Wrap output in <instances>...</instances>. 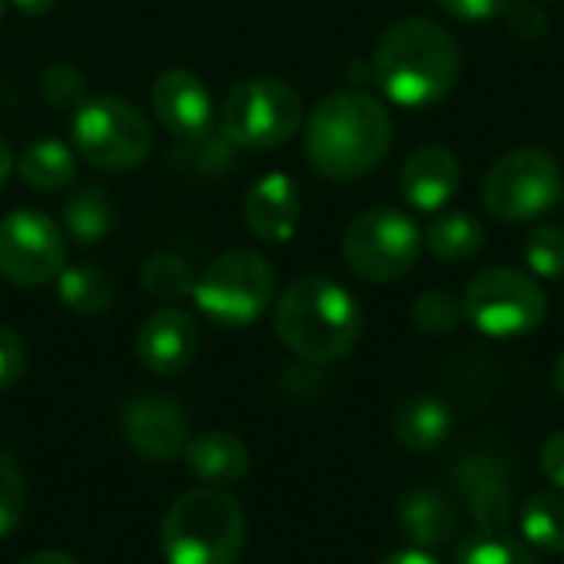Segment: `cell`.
I'll use <instances>...</instances> for the list:
<instances>
[{
  "mask_svg": "<svg viewBox=\"0 0 564 564\" xmlns=\"http://www.w3.org/2000/svg\"><path fill=\"white\" fill-rule=\"evenodd\" d=\"M393 142L387 106L364 89L324 96L304 122V152L317 175L350 182L373 172Z\"/></svg>",
  "mask_w": 564,
  "mask_h": 564,
  "instance_id": "6da1fadb",
  "label": "cell"
},
{
  "mask_svg": "<svg viewBox=\"0 0 564 564\" xmlns=\"http://www.w3.org/2000/svg\"><path fill=\"white\" fill-rule=\"evenodd\" d=\"M370 69L390 102L403 109H426L453 93L463 53L456 36L436 20L406 17L377 40Z\"/></svg>",
  "mask_w": 564,
  "mask_h": 564,
  "instance_id": "7a4b0ae2",
  "label": "cell"
},
{
  "mask_svg": "<svg viewBox=\"0 0 564 564\" xmlns=\"http://www.w3.org/2000/svg\"><path fill=\"white\" fill-rule=\"evenodd\" d=\"M360 307L347 288L327 278H297L274 307V334L281 344L311 360V364H334L347 357L360 340Z\"/></svg>",
  "mask_w": 564,
  "mask_h": 564,
  "instance_id": "3957f363",
  "label": "cell"
},
{
  "mask_svg": "<svg viewBox=\"0 0 564 564\" xmlns=\"http://www.w3.org/2000/svg\"><path fill=\"white\" fill-rule=\"evenodd\" d=\"M159 545L169 564H235L245 549V509L225 489H192L165 512Z\"/></svg>",
  "mask_w": 564,
  "mask_h": 564,
  "instance_id": "277c9868",
  "label": "cell"
},
{
  "mask_svg": "<svg viewBox=\"0 0 564 564\" xmlns=\"http://www.w3.org/2000/svg\"><path fill=\"white\" fill-rule=\"evenodd\" d=\"M274 264L261 251L228 248L212 258L195 278L192 297L208 321L221 327H248L268 311V304L274 301Z\"/></svg>",
  "mask_w": 564,
  "mask_h": 564,
  "instance_id": "5b68a950",
  "label": "cell"
},
{
  "mask_svg": "<svg viewBox=\"0 0 564 564\" xmlns=\"http://www.w3.org/2000/svg\"><path fill=\"white\" fill-rule=\"evenodd\" d=\"M73 152L93 169L129 172L139 169L152 152L149 119L119 96H93L73 109L69 119Z\"/></svg>",
  "mask_w": 564,
  "mask_h": 564,
  "instance_id": "8992f818",
  "label": "cell"
},
{
  "mask_svg": "<svg viewBox=\"0 0 564 564\" xmlns=\"http://www.w3.org/2000/svg\"><path fill=\"white\" fill-rule=\"evenodd\" d=\"M304 102L297 89L274 76H254L231 86L221 106V135L251 152L278 149L301 132Z\"/></svg>",
  "mask_w": 564,
  "mask_h": 564,
  "instance_id": "52a82bcc",
  "label": "cell"
},
{
  "mask_svg": "<svg viewBox=\"0 0 564 564\" xmlns=\"http://www.w3.org/2000/svg\"><path fill=\"white\" fill-rule=\"evenodd\" d=\"M564 195L558 159L542 149H512L499 155L482 178V202L492 218L522 225L552 212Z\"/></svg>",
  "mask_w": 564,
  "mask_h": 564,
  "instance_id": "ba28073f",
  "label": "cell"
},
{
  "mask_svg": "<svg viewBox=\"0 0 564 564\" xmlns=\"http://www.w3.org/2000/svg\"><path fill=\"white\" fill-rule=\"evenodd\" d=\"M423 231L400 208H370L357 215L344 231V258L350 271L370 284H390L406 278L420 264Z\"/></svg>",
  "mask_w": 564,
  "mask_h": 564,
  "instance_id": "9c48e42d",
  "label": "cell"
},
{
  "mask_svg": "<svg viewBox=\"0 0 564 564\" xmlns=\"http://www.w3.org/2000/svg\"><path fill=\"white\" fill-rule=\"evenodd\" d=\"M463 311L479 334L506 340L542 327L549 301L532 274L519 268H486L469 281Z\"/></svg>",
  "mask_w": 564,
  "mask_h": 564,
  "instance_id": "30bf717a",
  "label": "cell"
},
{
  "mask_svg": "<svg viewBox=\"0 0 564 564\" xmlns=\"http://www.w3.org/2000/svg\"><path fill=\"white\" fill-rule=\"evenodd\" d=\"M66 264V245L53 218L13 208L0 218V278L13 288H43Z\"/></svg>",
  "mask_w": 564,
  "mask_h": 564,
  "instance_id": "8fae6325",
  "label": "cell"
},
{
  "mask_svg": "<svg viewBox=\"0 0 564 564\" xmlns=\"http://www.w3.org/2000/svg\"><path fill=\"white\" fill-rule=\"evenodd\" d=\"M122 436L145 463H172L192 440L188 416L182 413L178 400L162 393H142L122 406Z\"/></svg>",
  "mask_w": 564,
  "mask_h": 564,
  "instance_id": "7c38bea8",
  "label": "cell"
},
{
  "mask_svg": "<svg viewBox=\"0 0 564 564\" xmlns=\"http://www.w3.org/2000/svg\"><path fill=\"white\" fill-rule=\"evenodd\" d=\"M152 112L175 139L215 132V99L188 69H165L152 83Z\"/></svg>",
  "mask_w": 564,
  "mask_h": 564,
  "instance_id": "4fadbf2b",
  "label": "cell"
},
{
  "mask_svg": "<svg viewBox=\"0 0 564 564\" xmlns=\"http://www.w3.org/2000/svg\"><path fill=\"white\" fill-rule=\"evenodd\" d=\"M198 354V327L178 307H162L145 317L135 334V357L149 373H182Z\"/></svg>",
  "mask_w": 564,
  "mask_h": 564,
  "instance_id": "5bb4252c",
  "label": "cell"
},
{
  "mask_svg": "<svg viewBox=\"0 0 564 564\" xmlns=\"http://www.w3.org/2000/svg\"><path fill=\"white\" fill-rule=\"evenodd\" d=\"M459 185L463 169L446 145H420L400 169V195L413 212H443Z\"/></svg>",
  "mask_w": 564,
  "mask_h": 564,
  "instance_id": "9a60e30c",
  "label": "cell"
},
{
  "mask_svg": "<svg viewBox=\"0 0 564 564\" xmlns=\"http://www.w3.org/2000/svg\"><path fill=\"white\" fill-rule=\"evenodd\" d=\"M245 221L264 245H288L301 225V192L284 172L261 175L245 192Z\"/></svg>",
  "mask_w": 564,
  "mask_h": 564,
  "instance_id": "2e32d148",
  "label": "cell"
},
{
  "mask_svg": "<svg viewBox=\"0 0 564 564\" xmlns=\"http://www.w3.org/2000/svg\"><path fill=\"white\" fill-rule=\"evenodd\" d=\"M456 479L463 486L469 516L479 525V532L506 535V529L512 522V479L502 469V463H496L489 456H476L456 469Z\"/></svg>",
  "mask_w": 564,
  "mask_h": 564,
  "instance_id": "e0dca14e",
  "label": "cell"
},
{
  "mask_svg": "<svg viewBox=\"0 0 564 564\" xmlns=\"http://www.w3.org/2000/svg\"><path fill=\"white\" fill-rule=\"evenodd\" d=\"M185 463L188 469L212 489H228L235 482L245 479L248 466H251V456H248V446L231 436V433H202V436H192L185 443Z\"/></svg>",
  "mask_w": 564,
  "mask_h": 564,
  "instance_id": "ac0fdd59",
  "label": "cell"
},
{
  "mask_svg": "<svg viewBox=\"0 0 564 564\" xmlns=\"http://www.w3.org/2000/svg\"><path fill=\"white\" fill-rule=\"evenodd\" d=\"M423 245L433 258L456 264L469 261L486 248V228L482 221L466 208H443L423 231Z\"/></svg>",
  "mask_w": 564,
  "mask_h": 564,
  "instance_id": "d6986e66",
  "label": "cell"
},
{
  "mask_svg": "<svg viewBox=\"0 0 564 564\" xmlns=\"http://www.w3.org/2000/svg\"><path fill=\"white\" fill-rule=\"evenodd\" d=\"M449 430H453V416H449L446 403H440L433 397H410L393 413V433H397L400 446H406L413 453H430V449L443 446Z\"/></svg>",
  "mask_w": 564,
  "mask_h": 564,
  "instance_id": "ffe728a7",
  "label": "cell"
},
{
  "mask_svg": "<svg viewBox=\"0 0 564 564\" xmlns=\"http://www.w3.org/2000/svg\"><path fill=\"white\" fill-rule=\"evenodd\" d=\"M400 529L420 545V549H433L453 539L456 532V512L453 506L430 489H413L400 499Z\"/></svg>",
  "mask_w": 564,
  "mask_h": 564,
  "instance_id": "44dd1931",
  "label": "cell"
},
{
  "mask_svg": "<svg viewBox=\"0 0 564 564\" xmlns=\"http://www.w3.org/2000/svg\"><path fill=\"white\" fill-rule=\"evenodd\" d=\"M17 175L33 192H56L76 178V152L59 139H36L17 159Z\"/></svg>",
  "mask_w": 564,
  "mask_h": 564,
  "instance_id": "7402d4cb",
  "label": "cell"
},
{
  "mask_svg": "<svg viewBox=\"0 0 564 564\" xmlns=\"http://www.w3.org/2000/svg\"><path fill=\"white\" fill-rule=\"evenodd\" d=\"M63 221L76 245H96L112 231V198L99 185H76L63 205Z\"/></svg>",
  "mask_w": 564,
  "mask_h": 564,
  "instance_id": "603a6c76",
  "label": "cell"
},
{
  "mask_svg": "<svg viewBox=\"0 0 564 564\" xmlns=\"http://www.w3.org/2000/svg\"><path fill=\"white\" fill-rule=\"evenodd\" d=\"M56 294L73 314L96 317L112 304V281L93 264H63V271L56 274Z\"/></svg>",
  "mask_w": 564,
  "mask_h": 564,
  "instance_id": "cb8c5ba5",
  "label": "cell"
},
{
  "mask_svg": "<svg viewBox=\"0 0 564 564\" xmlns=\"http://www.w3.org/2000/svg\"><path fill=\"white\" fill-rule=\"evenodd\" d=\"M519 525L529 545L549 555H564V496L558 492L532 496L519 512Z\"/></svg>",
  "mask_w": 564,
  "mask_h": 564,
  "instance_id": "d4e9b609",
  "label": "cell"
},
{
  "mask_svg": "<svg viewBox=\"0 0 564 564\" xmlns=\"http://www.w3.org/2000/svg\"><path fill=\"white\" fill-rule=\"evenodd\" d=\"M139 281H142L145 294L169 301V304H178V301L192 297V291H195V274H192L188 261L175 251H159V254L145 258Z\"/></svg>",
  "mask_w": 564,
  "mask_h": 564,
  "instance_id": "484cf974",
  "label": "cell"
},
{
  "mask_svg": "<svg viewBox=\"0 0 564 564\" xmlns=\"http://www.w3.org/2000/svg\"><path fill=\"white\" fill-rule=\"evenodd\" d=\"M525 264L542 281H564V231L555 225H539L522 241Z\"/></svg>",
  "mask_w": 564,
  "mask_h": 564,
  "instance_id": "4316f807",
  "label": "cell"
},
{
  "mask_svg": "<svg viewBox=\"0 0 564 564\" xmlns=\"http://www.w3.org/2000/svg\"><path fill=\"white\" fill-rule=\"evenodd\" d=\"M463 317H466L463 301H459L456 294L443 291V288L420 294L416 304H413V321H416V327H420L423 334H430V337H446V334H453V330L463 324Z\"/></svg>",
  "mask_w": 564,
  "mask_h": 564,
  "instance_id": "83f0119b",
  "label": "cell"
},
{
  "mask_svg": "<svg viewBox=\"0 0 564 564\" xmlns=\"http://www.w3.org/2000/svg\"><path fill=\"white\" fill-rule=\"evenodd\" d=\"M238 145H231L225 135H198V139H178V145L169 152L172 165L182 169H195V172H221L231 165Z\"/></svg>",
  "mask_w": 564,
  "mask_h": 564,
  "instance_id": "f1b7e54d",
  "label": "cell"
},
{
  "mask_svg": "<svg viewBox=\"0 0 564 564\" xmlns=\"http://www.w3.org/2000/svg\"><path fill=\"white\" fill-rule=\"evenodd\" d=\"M456 564H539V558L509 535H476L459 549Z\"/></svg>",
  "mask_w": 564,
  "mask_h": 564,
  "instance_id": "f546056e",
  "label": "cell"
},
{
  "mask_svg": "<svg viewBox=\"0 0 564 564\" xmlns=\"http://www.w3.org/2000/svg\"><path fill=\"white\" fill-rule=\"evenodd\" d=\"M40 93L56 109H76L86 102V79L69 63H50L40 73Z\"/></svg>",
  "mask_w": 564,
  "mask_h": 564,
  "instance_id": "4dcf8cb0",
  "label": "cell"
},
{
  "mask_svg": "<svg viewBox=\"0 0 564 564\" xmlns=\"http://www.w3.org/2000/svg\"><path fill=\"white\" fill-rule=\"evenodd\" d=\"M26 512V482L17 463L0 449V539L10 535Z\"/></svg>",
  "mask_w": 564,
  "mask_h": 564,
  "instance_id": "1f68e13d",
  "label": "cell"
},
{
  "mask_svg": "<svg viewBox=\"0 0 564 564\" xmlns=\"http://www.w3.org/2000/svg\"><path fill=\"white\" fill-rule=\"evenodd\" d=\"M502 17H506L509 33L525 43H535L549 33V13L539 0H509Z\"/></svg>",
  "mask_w": 564,
  "mask_h": 564,
  "instance_id": "d6a6232c",
  "label": "cell"
},
{
  "mask_svg": "<svg viewBox=\"0 0 564 564\" xmlns=\"http://www.w3.org/2000/svg\"><path fill=\"white\" fill-rule=\"evenodd\" d=\"M26 370V350L23 340L10 330L0 327V390H10Z\"/></svg>",
  "mask_w": 564,
  "mask_h": 564,
  "instance_id": "836d02e7",
  "label": "cell"
},
{
  "mask_svg": "<svg viewBox=\"0 0 564 564\" xmlns=\"http://www.w3.org/2000/svg\"><path fill=\"white\" fill-rule=\"evenodd\" d=\"M436 7L446 10L453 20L482 23V20L502 17V10L509 7V0H436Z\"/></svg>",
  "mask_w": 564,
  "mask_h": 564,
  "instance_id": "e575fe53",
  "label": "cell"
},
{
  "mask_svg": "<svg viewBox=\"0 0 564 564\" xmlns=\"http://www.w3.org/2000/svg\"><path fill=\"white\" fill-rule=\"evenodd\" d=\"M542 473L549 476L552 486L564 489V430L549 436V443L542 446Z\"/></svg>",
  "mask_w": 564,
  "mask_h": 564,
  "instance_id": "d590c367",
  "label": "cell"
},
{
  "mask_svg": "<svg viewBox=\"0 0 564 564\" xmlns=\"http://www.w3.org/2000/svg\"><path fill=\"white\" fill-rule=\"evenodd\" d=\"M380 564H440L430 552L423 549H406V552H393L390 558H383Z\"/></svg>",
  "mask_w": 564,
  "mask_h": 564,
  "instance_id": "8d00e7d4",
  "label": "cell"
},
{
  "mask_svg": "<svg viewBox=\"0 0 564 564\" xmlns=\"http://www.w3.org/2000/svg\"><path fill=\"white\" fill-rule=\"evenodd\" d=\"M20 564H79L73 555H66V552H56V549H46V552H36V555H30V558H23Z\"/></svg>",
  "mask_w": 564,
  "mask_h": 564,
  "instance_id": "74e56055",
  "label": "cell"
},
{
  "mask_svg": "<svg viewBox=\"0 0 564 564\" xmlns=\"http://www.w3.org/2000/svg\"><path fill=\"white\" fill-rule=\"evenodd\" d=\"M56 3H59V0H13V7H17L20 13H26V17H43V13H50Z\"/></svg>",
  "mask_w": 564,
  "mask_h": 564,
  "instance_id": "f35d334b",
  "label": "cell"
},
{
  "mask_svg": "<svg viewBox=\"0 0 564 564\" xmlns=\"http://www.w3.org/2000/svg\"><path fill=\"white\" fill-rule=\"evenodd\" d=\"M10 169H13V152H10V145H7V142L0 139V185L7 182Z\"/></svg>",
  "mask_w": 564,
  "mask_h": 564,
  "instance_id": "ab89813d",
  "label": "cell"
},
{
  "mask_svg": "<svg viewBox=\"0 0 564 564\" xmlns=\"http://www.w3.org/2000/svg\"><path fill=\"white\" fill-rule=\"evenodd\" d=\"M552 380H555V393L564 400V354H562V360L555 364V377H552Z\"/></svg>",
  "mask_w": 564,
  "mask_h": 564,
  "instance_id": "60d3db41",
  "label": "cell"
},
{
  "mask_svg": "<svg viewBox=\"0 0 564 564\" xmlns=\"http://www.w3.org/2000/svg\"><path fill=\"white\" fill-rule=\"evenodd\" d=\"M0 20H3V0H0Z\"/></svg>",
  "mask_w": 564,
  "mask_h": 564,
  "instance_id": "b9f144b4",
  "label": "cell"
},
{
  "mask_svg": "<svg viewBox=\"0 0 564 564\" xmlns=\"http://www.w3.org/2000/svg\"><path fill=\"white\" fill-rule=\"evenodd\" d=\"M539 3H549V0H539Z\"/></svg>",
  "mask_w": 564,
  "mask_h": 564,
  "instance_id": "7bdbcfd3",
  "label": "cell"
},
{
  "mask_svg": "<svg viewBox=\"0 0 564 564\" xmlns=\"http://www.w3.org/2000/svg\"><path fill=\"white\" fill-rule=\"evenodd\" d=\"M562 208H564V195H562Z\"/></svg>",
  "mask_w": 564,
  "mask_h": 564,
  "instance_id": "ee69618b",
  "label": "cell"
}]
</instances>
